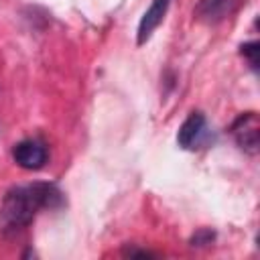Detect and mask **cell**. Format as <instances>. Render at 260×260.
Instances as JSON below:
<instances>
[{"label": "cell", "instance_id": "obj_1", "mask_svg": "<svg viewBox=\"0 0 260 260\" xmlns=\"http://www.w3.org/2000/svg\"><path fill=\"white\" fill-rule=\"evenodd\" d=\"M63 203V193L53 183H30L12 187L0 205V228L6 234L24 230L41 209H51Z\"/></svg>", "mask_w": 260, "mask_h": 260}, {"label": "cell", "instance_id": "obj_2", "mask_svg": "<svg viewBox=\"0 0 260 260\" xmlns=\"http://www.w3.org/2000/svg\"><path fill=\"white\" fill-rule=\"evenodd\" d=\"M230 130H232V136H234V140L238 142V146L242 150H246L248 154H256L258 152L260 122H258V114L256 112L240 114Z\"/></svg>", "mask_w": 260, "mask_h": 260}, {"label": "cell", "instance_id": "obj_3", "mask_svg": "<svg viewBox=\"0 0 260 260\" xmlns=\"http://www.w3.org/2000/svg\"><path fill=\"white\" fill-rule=\"evenodd\" d=\"M12 158L18 167L26 171H37L47 162V146L37 138L20 140L12 148Z\"/></svg>", "mask_w": 260, "mask_h": 260}, {"label": "cell", "instance_id": "obj_4", "mask_svg": "<svg viewBox=\"0 0 260 260\" xmlns=\"http://www.w3.org/2000/svg\"><path fill=\"white\" fill-rule=\"evenodd\" d=\"M205 138H207L205 116L201 112H191L187 116V120L181 124V128H179V134H177L179 146L185 148V150H195L197 146L203 144Z\"/></svg>", "mask_w": 260, "mask_h": 260}, {"label": "cell", "instance_id": "obj_5", "mask_svg": "<svg viewBox=\"0 0 260 260\" xmlns=\"http://www.w3.org/2000/svg\"><path fill=\"white\" fill-rule=\"evenodd\" d=\"M244 4V0H201L193 14L197 20L205 22V24H217L221 20H225L228 16H232L240 6Z\"/></svg>", "mask_w": 260, "mask_h": 260}, {"label": "cell", "instance_id": "obj_6", "mask_svg": "<svg viewBox=\"0 0 260 260\" xmlns=\"http://www.w3.org/2000/svg\"><path fill=\"white\" fill-rule=\"evenodd\" d=\"M169 4H171V0H152V4L148 6V10L144 12V16L140 18V24H138V45H144L150 39L154 28L162 22V18L169 10Z\"/></svg>", "mask_w": 260, "mask_h": 260}, {"label": "cell", "instance_id": "obj_7", "mask_svg": "<svg viewBox=\"0 0 260 260\" xmlns=\"http://www.w3.org/2000/svg\"><path fill=\"white\" fill-rule=\"evenodd\" d=\"M240 53L248 59L250 67L256 71V69H258V43H256V41H252V43L242 45V51H240Z\"/></svg>", "mask_w": 260, "mask_h": 260}, {"label": "cell", "instance_id": "obj_8", "mask_svg": "<svg viewBox=\"0 0 260 260\" xmlns=\"http://www.w3.org/2000/svg\"><path fill=\"white\" fill-rule=\"evenodd\" d=\"M213 238H215V234H213L211 230H199V232L191 238V244H193V246H207V244L213 242Z\"/></svg>", "mask_w": 260, "mask_h": 260}, {"label": "cell", "instance_id": "obj_9", "mask_svg": "<svg viewBox=\"0 0 260 260\" xmlns=\"http://www.w3.org/2000/svg\"><path fill=\"white\" fill-rule=\"evenodd\" d=\"M124 256L134 258V256H156V254H152V252H148V250H134V248H126V250H124Z\"/></svg>", "mask_w": 260, "mask_h": 260}]
</instances>
